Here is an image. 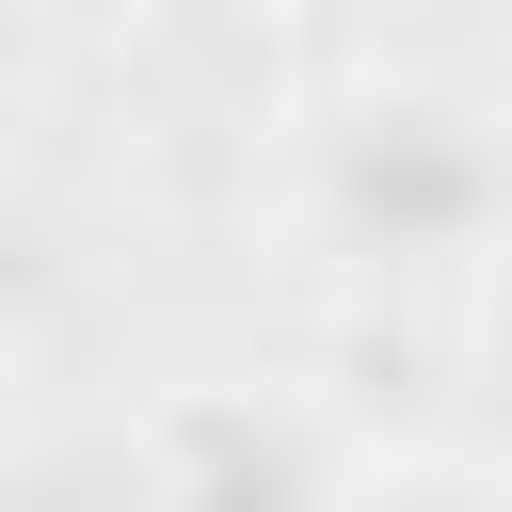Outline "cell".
Listing matches in <instances>:
<instances>
[{"mask_svg": "<svg viewBox=\"0 0 512 512\" xmlns=\"http://www.w3.org/2000/svg\"><path fill=\"white\" fill-rule=\"evenodd\" d=\"M272 224L384 304L512 272V80L464 48H336L272 128Z\"/></svg>", "mask_w": 512, "mask_h": 512, "instance_id": "cell-1", "label": "cell"}, {"mask_svg": "<svg viewBox=\"0 0 512 512\" xmlns=\"http://www.w3.org/2000/svg\"><path fill=\"white\" fill-rule=\"evenodd\" d=\"M368 496H384V448L240 368L112 416V512H368Z\"/></svg>", "mask_w": 512, "mask_h": 512, "instance_id": "cell-2", "label": "cell"}]
</instances>
